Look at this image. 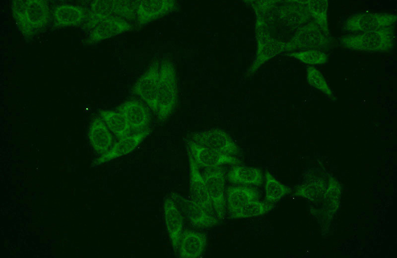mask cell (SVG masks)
<instances>
[{
	"mask_svg": "<svg viewBox=\"0 0 397 258\" xmlns=\"http://www.w3.org/2000/svg\"><path fill=\"white\" fill-rule=\"evenodd\" d=\"M12 7L14 18L24 34H34L48 21L49 9L43 1H15Z\"/></svg>",
	"mask_w": 397,
	"mask_h": 258,
	"instance_id": "obj_1",
	"label": "cell"
},
{
	"mask_svg": "<svg viewBox=\"0 0 397 258\" xmlns=\"http://www.w3.org/2000/svg\"><path fill=\"white\" fill-rule=\"evenodd\" d=\"M274 203L259 199L250 201L231 218L242 219L263 215L273 209Z\"/></svg>",
	"mask_w": 397,
	"mask_h": 258,
	"instance_id": "obj_6",
	"label": "cell"
},
{
	"mask_svg": "<svg viewBox=\"0 0 397 258\" xmlns=\"http://www.w3.org/2000/svg\"><path fill=\"white\" fill-rule=\"evenodd\" d=\"M84 12L80 7L70 4L58 6L54 12L55 22L61 26H73L84 18Z\"/></svg>",
	"mask_w": 397,
	"mask_h": 258,
	"instance_id": "obj_5",
	"label": "cell"
},
{
	"mask_svg": "<svg viewBox=\"0 0 397 258\" xmlns=\"http://www.w3.org/2000/svg\"><path fill=\"white\" fill-rule=\"evenodd\" d=\"M259 193L247 187L228 188L226 191L227 209L231 217L250 201L259 199Z\"/></svg>",
	"mask_w": 397,
	"mask_h": 258,
	"instance_id": "obj_2",
	"label": "cell"
},
{
	"mask_svg": "<svg viewBox=\"0 0 397 258\" xmlns=\"http://www.w3.org/2000/svg\"><path fill=\"white\" fill-rule=\"evenodd\" d=\"M228 179L233 183L260 186L263 181L262 171L256 168L236 166L228 173Z\"/></svg>",
	"mask_w": 397,
	"mask_h": 258,
	"instance_id": "obj_4",
	"label": "cell"
},
{
	"mask_svg": "<svg viewBox=\"0 0 397 258\" xmlns=\"http://www.w3.org/2000/svg\"><path fill=\"white\" fill-rule=\"evenodd\" d=\"M265 199L274 203L283 197L287 192V189L274 178L269 172L265 174Z\"/></svg>",
	"mask_w": 397,
	"mask_h": 258,
	"instance_id": "obj_9",
	"label": "cell"
},
{
	"mask_svg": "<svg viewBox=\"0 0 397 258\" xmlns=\"http://www.w3.org/2000/svg\"><path fill=\"white\" fill-rule=\"evenodd\" d=\"M105 120L110 129L118 137L121 138L131 133L132 129L120 113H107Z\"/></svg>",
	"mask_w": 397,
	"mask_h": 258,
	"instance_id": "obj_8",
	"label": "cell"
},
{
	"mask_svg": "<svg viewBox=\"0 0 397 258\" xmlns=\"http://www.w3.org/2000/svg\"><path fill=\"white\" fill-rule=\"evenodd\" d=\"M132 130L139 131L147 129L149 116L142 107L137 104L129 103L120 110Z\"/></svg>",
	"mask_w": 397,
	"mask_h": 258,
	"instance_id": "obj_3",
	"label": "cell"
},
{
	"mask_svg": "<svg viewBox=\"0 0 397 258\" xmlns=\"http://www.w3.org/2000/svg\"><path fill=\"white\" fill-rule=\"evenodd\" d=\"M185 240L184 250L187 257L197 258L201 255L206 244L204 235L198 233L190 232Z\"/></svg>",
	"mask_w": 397,
	"mask_h": 258,
	"instance_id": "obj_7",
	"label": "cell"
}]
</instances>
